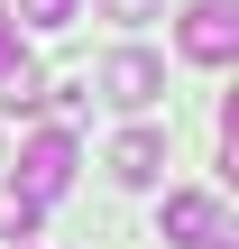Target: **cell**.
<instances>
[{
  "label": "cell",
  "instance_id": "5",
  "mask_svg": "<svg viewBox=\"0 0 239 249\" xmlns=\"http://www.w3.org/2000/svg\"><path fill=\"white\" fill-rule=\"evenodd\" d=\"M37 83H46V74L28 65V46H18V18L0 9V111H28V102H37Z\"/></svg>",
  "mask_w": 239,
  "mask_h": 249
},
{
  "label": "cell",
  "instance_id": "4",
  "mask_svg": "<svg viewBox=\"0 0 239 249\" xmlns=\"http://www.w3.org/2000/svg\"><path fill=\"white\" fill-rule=\"evenodd\" d=\"M157 231H166L175 249H221L230 240V213H221V194H166Z\"/></svg>",
  "mask_w": 239,
  "mask_h": 249
},
{
  "label": "cell",
  "instance_id": "7",
  "mask_svg": "<svg viewBox=\"0 0 239 249\" xmlns=\"http://www.w3.org/2000/svg\"><path fill=\"white\" fill-rule=\"evenodd\" d=\"M28 231H37V203L18 185H0V240H28Z\"/></svg>",
  "mask_w": 239,
  "mask_h": 249
},
{
  "label": "cell",
  "instance_id": "3",
  "mask_svg": "<svg viewBox=\"0 0 239 249\" xmlns=\"http://www.w3.org/2000/svg\"><path fill=\"white\" fill-rule=\"evenodd\" d=\"M9 185H18V194H28L37 213H46V203H55V194L74 185V139H64V129L28 139V148H18V176H9Z\"/></svg>",
  "mask_w": 239,
  "mask_h": 249
},
{
  "label": "cell",
  "instance_id": "9",
  "mask_svg": "<svg viewBox=\"0 0 239 249\" xmlns=\"http://www.w3.org/2000/svg\"><path fill=\"white\" fill-rule=\"evenodd\" d=\"M157 9H166V0H101V18H120V28H147Z\"/></svg>",
  "mask_w": 239,
  "mask_h": 249
},
{
  "label": "cell",
  "instance_id": "1",
  "mask_svg": "<svg viewBox=\"0 0 239 249\" xmlns=\"http://www.w3.org/2000/svg\"><path fill=\"white\" fill-rule=\"evenodd\" d=\"M175 46H184L193 65H230V55H239V0H184Z\"/></svg>",
  "mask_w": 239,
  "mask_h": 249
},
{
  "label": "cell",
  "instance_id": "8",
  "mask_svg": "<svg viewBox=\"0 0 239 249\" xmlns=\"http://www.w3.org/2000/svg\"><path fill=\"white\" fill-rule=\"evenodd\" d=\"M74 9H83V0H18L28 28H74Z\"/></svg>",
  "mask_w": 239,
  "mask_h": 249
},
{
  "label": "cell",
  "instance_id": "2",
  "mask_svg": "<svg viewBox=\"0 0 239 249\" xmlns=\"http://www.w3.org/2000/svg\"><path fill=\"white\" fill-rule=\"evenodd\" d=\"M92 83H101V102H111V111H147V102L166 92V65H157L147 46H111Z\"/></svg>",
  "mask_w": 239,
  "mask_h": 249
},
{
  "label": "cell",
  "instance_id": "6",
  "mask_svg": "<svg viewBox=\"0 0 239 249\" xmlns=\"http://www.w3.org/2000/svg\"><path fill=\"white\" fill-rule=\"evenodd\" d=\"M157 166H166V129H120L111 139V176L120 185H157Z\"/></svg>",
  "mask_w": 239,
  "mask_h": 249
}]
</instances>
